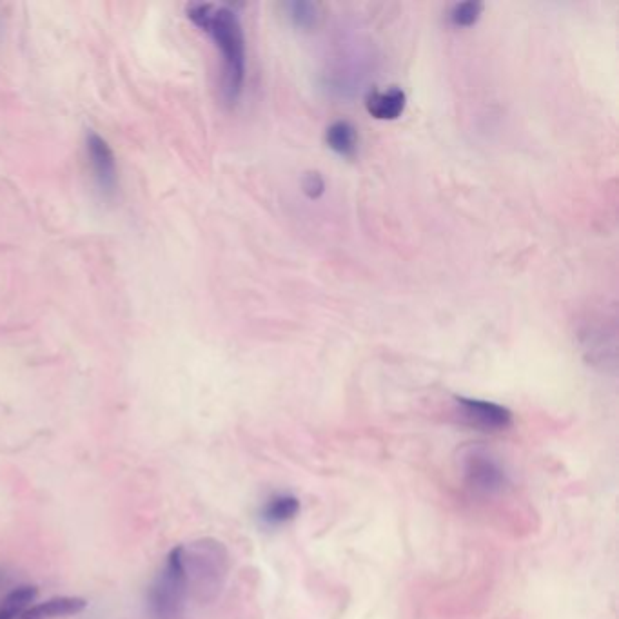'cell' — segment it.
Returning a JSON list of instances; mask_svg holds the SVG:
<instances>
[{
  "instance_id": "6da1fadb",
  "label": "cell",
  "mask_w": 619,
  "mask_h": 619,
  "mask_svg": "<svg viewBox=\"0 0 619 619\" xmlns=\"http://www.w3.org/2000/svg\"><path fill=\"white\" fill-rule=\"evenodd\" d=\"M189 20L213 39L222 59V99L233 106L246 82V39L233 8L213 2H193L187 6Z\"/></svg>"
},
{
  "instance_id": "7a4b0ae2",
  "label": "cell",
  "mask_w": 619,
  "mask_h": 619,
  "mask_svg": "<svg viewBox=\"0 0 619 619\" xmlns=\"http://www.w3.org/2000/svg\"><path fill=\"white\" fill-rule=\"evenodd\" d=\"M182 563L189 596L200 603L217 600L229 574V552L224 543L202 538L187 547L182 545Z\"/></svg>"
},
{
  "instance_id": "3957f363",
  "label": "cell",
  "mask_w": 619,
  "mask_h": 619,
  "mask_svg": "<svg viewBox=\"0 0 619 619\" xmlns=\"http://www.w3.org/2000/svg\"><path fill=\"white\" fill-rule=\"evenodd\" d=\"M463 483L480 498H494L509 489L511 478L500 458L483 445H469L460 454Z\"/></svg>"
},
{
  "instance_id": "277c9868",
  "label": "cell",
  "mask_w": 619,
  "mask_h": 619,
  "mask_svg": "<svg viewBox=\"0 0 619 619\" xmlns=\"http://www.w3.org/2000/svg\"><path fill=\"white\" fill-rule=\"evenodd\" d=\"M186 572L182 563V545L169 552L166 567L149 589V610L155 619H180L186 610Z\"/></svg>"
},
{
  "instance_id": "5b68a950",
  "label": "cell",
  "mask_w": 619,
  "mask_h": 619,
  "mask_svg": "<svg viewBox=\"0 0 619 619\" xmlns=\"http://www.w3.org/2000/svg\"><path fill=\"white\" fill-rule=\"evenodd\" d=\"M456 414L458 420L472 429L485 433H500L512 425V413L500 403L456 396Z\"/></svg>"
},
{
  "instance_id": "8992f818",
  "label": "cell",
  "mask_w": 619,
  "mask_h": 619,
  "mask_svg": "<svg viewBox=\"0 0 619 619\" xmlns=\"http://www.w3.org/2000/svg\"><path fill=\"white\" fill-rule=\"evenodd\" d=\"M86 153H88L89 168L93 173V180L99 187L102 197H113L117 193L118 171L115 155L109 148L108 142L99 137L95 131H88Z\"/></svg>"
},
{
  "instance_id": "52a82bcc",
  "label": "cell",
  "mask_w": 619,
  "mask_h": 619,
  "mask_svg": "<svg viewBox=\"0 0 619 619\" xmlns=\"http://www.w3.org/2000/svg\"><path fill=\"white\" fill-rule=\"evenodd\" d=\"M405 104H407L405 91L398 86L385 91H371L365 99L367 113L376 120H396L402 117Z\"/></svg>"
},
{
  "instance_id": "ba28073f",
  "label": "cell",
  "mask_w": 619,
  "mask_h": 619,
  "mask_svg": "<svg viewBox=\"0 0 619 619\" xmlns=\"http://www.w3.org/2000/svg\"><path fill=\"white\" fill-rule=\"evenodd\" d=\"M86 600L82 598H69V596H62V598H51V600L39 603L31 609L24 610L20 614L19 619H57L68 618V616H75L80 614L82 610L86 609Z\"/></svg>"
},
{
  "instance_id": "9c48e42d",
  "label": "cell",
  "mask_w": 619,
  "mask_h": 619,
  "mask_svg": "<svg viewBox=\"0 0 619 619\" xmlns=\"http://www.w3.org/2000/svg\"><path fill=\"white\" fill-rule=\"evenodd\" d=\"M298 512H300V500L295 494L280 492L267 500L260 512V518L267 527H282L285 523L295 520Z\"/></svg>"
},
{
  "instance_id": "30bf717a",
  "label": "cell",
  "mask_w": 619,
  "mask_h": 619,
  "mask_svg": "<svg viewBox=\"0 0 619 619\" xmlns=\"http://www.w3.org/2000/svg\"><path fill=\"white\" fill-rule=\"evenodd\" d=\"M325 142L340 157L351 158L358 149V133L351 122L336 120L325 131Z\"/></svg>"
},
{
  "instance_id": "8fae6325",
  "label": "cell",
  "mask_w": 619,
  "mask_h": 619,
  "mask_svg": "<svg viewBox=\"0 0 619 619\" xmlns=\"http://www.w3.org/2000/svg\"><path fill=\"white\" fill-rule=\"evenodd\" d=\"M37 594H39L37 587H30V585L11 590L10 594L0 603V619H19L20 614L28 610L31 601H35Z\"/></svg>"
},
{
  "instance_id": "7c38bea8",
  "label": "cell",
  "mask_w": 619,
  "mask_h": 619,
  "mask_svg": "<svg viewBox=\"0 0 619 619\" xmlns=\"http://www.w3.org/2000/svg\"><path fill=\"white\" fill-rule=\"evenodd\" d=\"M287 17L300 30H313L318 24V6L313 2H287L284 6Z\"/></svg>"
},
{
  "instance_id": "4fadbf2b",
  "label": "cell",
  "mask_w": 619,
  "mask_h": 619,
  "mask_svg": "<svg viewBox=\"0 0 619 619\" xmlns=\"http://www.w3.org/2000/svg\"><path fill=\"white\" fill-rule=\"evenodd\" d=\"M483 13L482 2H462V4H454L449 20L452 26L456 28H471L474 26Z\"/></svg>"
},
{
  "instance_id": "5bb4252c",
  "label": "cell",
  "mask_w": 619,
  "mask_h": 619,
  "mask_svg": "<svg viewBox=\"0 0 619 619\" xmlns=\"http://www.w3.org/2000/svg\"><path fill=\"white\" fill-rule=\"evenodd\" d=\"M302 191L305 193V197L316 200V198L322 197L325 193L324 178L320 173H307L302 178Z\"/></svg>"
}]
</instances>
